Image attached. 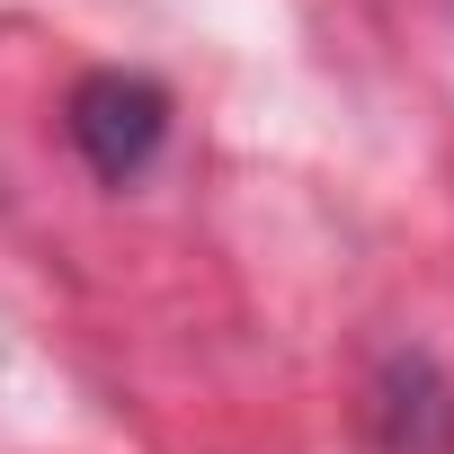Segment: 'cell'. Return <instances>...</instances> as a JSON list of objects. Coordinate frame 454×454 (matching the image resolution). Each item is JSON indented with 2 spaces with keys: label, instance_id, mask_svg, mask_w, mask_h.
<instances>
[{
  "label": "cell",
  "instance_id": "1",
  "mask_svg": "<svg viewBox=\"0 0 454 454\" xmlns=\"http://www.w3.org/2000/svg\"><path fill=\"white\" fill-rule=\"evenodd\" d=\"M160 134H169L160 81H143V72H90L72 90V143H81V160L98 178H134L160 152Z\"/></svg>",
  "mask_w": 454,
  "mask_h": 454
}]
</instances>
